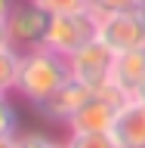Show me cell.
Segmentation results:
<instances>
[{
	"instance_id": "6da1fadb",
	"label": "cell",
	"mask_w": 145,
	"mask_h": 148,
	"mask_svg": "<svg viewBox=\"0 0 145 148\" xmlns=\"http://www.w3.org/2000/svg\"><path fill=\"white\" fill-rule=\"evenodd\" d=\"M71 77V62L68 56L49 49L46 43L25 49L22 62H19V83H16V96L34 105V102L46 99L53 90H59L65 80Z\"/></svg>"
},
{
	"instance_id": "7a4b0ae2",
	"label": "cell",
	"mask_w": 145,
	"mask_h": 148,
	"mask_svg": "<svg viewBox=\"0 0 145 148\" xmlns=\"http://www.w3.org/2000/svg\"><path fill=\"white\" fill-rule=\"evenodd\" d=\"M127 102H130L127 92L118 90L114 83H108V86H102V90H93L90 99L80 105V111H77L65 127H68V133H111L118 111L124 108Z\"/></svg>"
},
{
	"instance_id": "3957f363",
	"label": "cell",
	"mask_w": 145,
	"mask_h": 148,
	"mask_svg": "<svg viewBox=\"0 0 145 148\" xmlns=\"http://www.w3.org/2000/svg\"><path fill=\"white\" fill-rule=\"evenodd\" d=\"M96 37H99V16L90 12V9H77V12L49 16V28H46L43 43L62 56H71L80 46L93 43Z\"/></svg>"
},
{
	"instance_id": "277c9868",
	"label": "cell",
	"mask_w": 145,
	"mask_h": 148,
	"mask_svg": "<svg viewBox=\"0 0 145 148\" xmlns=\"http://www.w3.org/2000/svg\"><path fill=\"white\" fill-rule=\"evenodd\" d=\"M114 56L118 53L96 37L93 43L80 46L77 53L68 56V62H71V77L80 80L83 86H90V90L108 86L111 83V68H114Z\"/></svg>"
},
{
	"instance_id": "5b68a950",
	"label": "cell",
	"mask_w": 145,
	"mask_h": 148,
	"mask_svg": "<svg viewBox=\"0 0 145 148\" xmlns=\"http://www.w3.org/2000/svg\"><path fill=\"white\" fill-rule=\"evenodd\" d=\"M6 28H9V43L16 46L19 53L34 49L46 40V28H49V12L40 9L34 0H22L12 3L6 16Z\"/></svg>"
},
{
	"instance_id": "8992f818",
	"label": "cell",
	"mask_w": 145,
	"mask_h": 148,
	"mask_svg": "<svg viewBox=\"0 0 145 148\" xmlns=\"http://www.w3.org/2000/svg\"><path fill=\"white\" fill-rule=\"evenodd\" d=\"M99 40L108 43L114 53L145 46V6H133L108 18H99Z\"/></svg>"
},
{
	"instance_id": "52a82bcc",
	"label": "cell",
	"mask_w": 145,
	"mask_h": 148,
	"mask_svg": "<svg viewBox=\"0 0 145 148\" xmlns=\"http://www.w3.org/2000/svg\"><path fill=\"white\" fill-rule=\"evenodd\" d=\"M90 86H83L80 80H74V77H68V80L59 86V90H53L46 99L34 102V111L40 114V117L46 120H56V123H68V120L80 111V105L87 99H90Z\"/></svg>"
},
{
	"instance_id": "ba28073f",
	"label": "cell",
	"mask_w": 145,
	"mask_h": 148,
	"mask_svg": "<svg viewBox=\"0 0 145 148\" xmlns=\"http://www.w3.org/2000/svg\"><path fill=\"white\" fill-rule=\"evenodd\" d=\"M111 136L118 148H145V102L130 99L114 117Z\"/></svg>"
},
{
	"instance_id": "9c48e42d",
	"label": "cell",
	"mask_w": 145,
	"mask_h": 148,
	"mask_svg": "<svg viewBox=\"0 0 145 148\" xmlns=\"http://www.w3.org/2000/svg\"><path fill=\"white\" fill-rule=\"evenodd\" d=\"M145 80V46L136 49H124V53L114 56V68H111V83L124 90L133 99L139 90V83Z\"/></svg>"
},
{
	"instance_id": "30bf717a",
	"label": "cell",
	"mask_w": 145,
	"mask_h": 148,
	"mask_svg": "<svg viewBox=\"0 0 145 148\" xmlns=\"http://www.w3.org/2000/svg\"><path fill=\"white\" fill-rule=\"evenodd\" d=\"M19 62H22V53L16 46H3L0 49V92L12 96L19 83Z\"/></svg>"
},
{
	"instance_id": "8fae6325",
	"label": "cell",
	"mask_w": 145,
	"mask_h": 148,
	"mask_svg": "<svg viewBox=\"0 0 145 148\" xmlns=\"http://www.w3.org/2000/svg\"><path fill=\"white\" fill-rule=\"evenodd\" d=\"M65 148H118L111 133H71Z\"/></svg>"
},
{
	"instance_id": "7c38bea8",
	"label": "cell",
	"mask_w": 145,
	"mask_h": 148,
	"mask_svg": "<svg viewBox=\"0 0 145 148\" xmlns=\"http://www.w3.org/2000/svg\"><path fill=\"white\" fill-rule=\"evenodd\" d=\"M19 133V111L6 92H0V136H16Z\"/></svg>"
},
{
	"instance_id": "4fadbf2b",
	"label": "cell",
	"mask_w": 145,
	"mask_h": 148,
	"mask_svg": "<svg viewBox=\"0 0 145 148\" xmlns=\"http://www.w3.org/2000/svg\"><path fill=\"white\" fill-rule=\"evenodd\" d=\"M133 6H136L133 0H90V3H87V9L96 12L99 18H108V16H114V12H124V9H133Z\"/></svg>"
},
{
	"instance_id": "5bb4252c",
	"label": "cell",
	"mask_w": 145,
	"mask_h": 148,
	"mask_svg": "<svg viewBox=\"0 0 145 148\" xmlns=\"http://www.w3.org/2000/svg\"><path fill=\"white\" fill-rule=\"evenodd\" d=\"M16 148H65V145L43 133H16Z\"/></svg>"
},
{
	"instance_id": "9a60e30c",
	"label": "cell",
	"mask_w": 145,
	"mask_h": 148,
	"mask_svg": "<svg viewBox=\"0 0 145 148\" xmlns=\"http://www.w3.org/2000/svg\"><path fill=\"white\" fill-rule=\"evenodd\" d=\"M40 9H46L49 16H59V12H77V9H87L90 0H34Z\"/></svg>"
},
{
	"instance_id": "2e32d148",
	"label": "cell",
	"mask_w": 145,
	"mask_h": 148,
	"mask_svg": "<svg viewBox=\"0 0 145 148\" xmlns=\"http://www.w3.org/2000/svg\"><path fill=\"white\" fill-rule=\"evenodd\" d=\"M3 46H12L9 43V28H6V18H0V49Z\"/></svg>"
},
{
	"instance_id": "e0dca14e",
	"label": "cell",
	"mask_w": 145,
	"mask_h": 148,
	"mask_svg": "<svg viewBox=\"0 0 145 148\" xmlns=\"http://www.w3.org/2000/svg\"><path fill=\"white\" fill-rule=\"evenodd\" d=\"M12 3H16V0H0V18H6V16H9Z\"/></svg>"
},
{
	"instance_id": "ac0fdd59",
	"label": "cell",
	"mask_w": 145,
	"mask_h": 148,
	"mask_svg": "<svg viewBox=\"0 0 145 148\" xmlns=\"http://www.w3.org/2000/svg\"><path fill=\"white\" fill-rule=\"evenodd\" d=\"M0 148H16V136H0Z\"/></svg>"
},
{
	"instance_id": "d6986e66",
	"label": "cell",
	"mask_w": 145,
	"mask_h": 148,
	"mask_svg": "<svg viewBox=\"0 0 145 148\" xmlns=\"http://www.w3.org/2000/svg\"><path fill=\"white\" fill-rule=\"evenodd\" d=\"M133 99H139V102H145V80L139 83V90H136V96H133Z\"/></svg>"
},
{
	"instance_id": "ffe728a7",
	"label": "cell",
	"mask_w": 145,
	"mask_h": 148,
	"mask_svg": "<svg viewBox=\"0 0 145 148\" xmlns=\"http://www.w3.org/2000/svg\"><path fill=\"white\" fill-rule=\"evenodd\" d=\"M133 3H136V6H145V0H133Z\"/></svg>"
}]
</instances>
